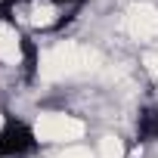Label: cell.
<instances>
[{"mask_svg": "<svg viewBox=\"0 0 158 158\" xmlns=\"http://www.w3.org/2000/svg\"><path fill=\"white\" fill-rule=\"evenodd\" d=\"M87 0H0V19L19 34H53L62 31Z\"/></svg>", "mask_w": 158, "mask_h": 158, "instance_id": "cell-1", "label": "cell"}, {"mask_svg": "<svg viewBox=\"0 0 158 158\" xmlns=\"http://www.w3.org/2000/svg\"><path fill=\"white\" fill-rule=\"evenodd\" d=\"M40 139L34 127L16 115H6L0 124V158H31L37 155Z\"/></svg>", "mask_w": 158, "mask_h": 158, "instance_id": "cell-2", "label": "cell"}, {"mask_svg": "<svg viewBox=\"0 0 158 158\" xmlns=\"http://www.w3.org/2000/svg\"><path fill=\"white\" fill-rule=\"evenodd\" d=\"M136 139L139 143H158V102L146 106L136 118Z\"/></svg>", "mask_w": 158, "mask_h": 158, "instance_id": "cell-3", "label": "cell"}]
</instances>
